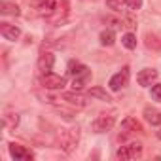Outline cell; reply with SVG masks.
<instances>
[{"mask_svg": "<svg viewBox=\"0 0 161 161\" xmlns=\"http://www.w3.org/2000/svg\"><path fill=\"white\" fill-rule=\"evenodd\" d=\"M31 6L36 10L40 17H46L49 21H61L68 14L66 0H32Z\"/></svg>", "mask_w": 161, "mask_h": 161, "instance_id": "1", "label": "cell"}, {"mask_svg": "<svg viewBox=\"0 0 161 161\" xmlns=\"http://www.w3.org/2000/svg\"><path fill=\"white\" fill-rule=\"evenodd\" d=\"M80 142V129L78 127H68V129H61L59 135V146L61 150H64L66 153L74 152V148Z\"/></svg>", "mask_w": 161, "mask_h": 161, "instance_id": "2", "label": "cell"}, {"mask_svg": "<svg viewBox=\"0 0 161 161\" xmlns=\"http://www.w3.org/2000/svg\"><path fill=\"white\" fill-rule=\"evenodd\" d=\"M140 155H142V144L140 142H129L116 152V157L123 159V161H131V159H136Z\"/></svg>", "mask_w": 161, "mask_h": 161, "instance_id": "3", "label": "cell"}, {"mask_svg": "<svg viewBox=\"0 0 161 161\" xmlns=\"http://www.w3.org/2000/svg\"><path fill=\"white\" fill-rule=\"evenodd\" d=\"M114 125H116V118H114L112 114H101V116H97V118L93 119L91 129H93L95 133H106V131H110Z\"/></svg>", "mask_w": 161, "mask_h": 161, "instance_id": "4", "label": "cell"}, {"mask_svg": "<svg viewBox=\"0 0 161 161\" xmlns=\"http://www.w3.org/2000/svg\"><path fill=\"white\" fill-rule=\"evenodd\" d=\"M129 76H131V70H129V66H123L118 74H114L112 78H110V82H108V87L112 89V91H119L121 87H125L127 84H129Z\"/></svg>", "mask_w": 161, "mask_h": 161, "instance_id": "5", "label": "cell"}, {"mask_svg": "<svg viewBox=\"0 0 161 161\" xmlns=\"http://www.w3.org/2000/svg\"><path fill=\"white\" fill-rule=\"evenodd\" d=\"M42 86H44L46 89H63V87L66 86V80H64L63 76H59V74L47 72V74L42 76Z\"/></svg>", "mask_w": 161, "mask_h": 161, "instance_id": "6", "label": "cell"}, {"mask_svg": "<svg viewBox=\"0 0 161 161\" xmlns=\"http://www.w3.org/2000/svg\"><path fill=\"white\" fill-rule=\"evenodd\" d=\"M157 76H159V74H157L155 68H142V70L136 74V82H138V86H142V87H150V86L155 84Z\"/></svg>", "mask_w": 161, "mask_h": 161, "instance_id": "7", "label": "cell"}, {"mask_svg": "<svg viewBox=\"0 0 161 161\" xmlns=\"http://www.w3.org/2000/svg\"><path fill=\"white\" fill-rule=\"evenodd\" d=\"M53 64H55V55H53L51 51H42L40 57H38V63H36L38 70H40L42 74H47V72H51Z\"/></svg>", "mask_w": 161, "mask_h": 161, "instance_id": "8", "label": "cell"}, {"mask_svg": "<svg viewBox=\"0 0 161 161\" xmlns=\"http://www.w3.org/2000/svg\"><path fill=\"white\" fill-rule=\"evenodd\" d=\"M8 150H10V155H12L14 159H23V161H29V159H32V157H34V153H32L31 150H27L25 146L15 144V142H12V144L8 146Z\"/></svg>", "mask_w": 161, "mask_h": 161, "instance_id": "9", "label": "cell"}, {"mask_svg": "<svg viewBox=\"0 0 161 161\" xmlns=\"http://www.w3.org/2000/svg\"><path fill=\"white\" fill-rule=\"evenodd\" d=\"M0 32H2V36L6 40H12V42H15L21 36V29L12 23H0Z\"/></svg>", "mask_w": 161, "mask_h": 161, "instance_id": "10", "label": "cell"}, {"mask_svg": "<svg viewBox=\"0 0 161 161\" xmlns=\"http://www.w3.org/2000/svg\"><path fill=\"white\" fill-rule=\"evenodd\" d=\"M121 129H123L125 133H142V131H144L142 123H140L136 118H133V116H127V118L121 121Z\"/></svg>", "mask_w": 161, "mask_h": 161, "instance_id": "11", "label": "cell"}, {"mask_svg": "<svg viewBox=\"0 0 161 161\" xmlns=\"http://www.w3.org/2000/svg\"><path fill=\"white\" fill-rule=\"evenodd\" d=\"M63 101L68 103L70 106H76V108H84L87 104V101L80 93H63Z\"/></svg>", "mask_w": 161, "mask_h": 161, "instance_id": "12", "label": "cell"}, {"mask_svg": "<svg viewBox=\"0 0 161 161\" xmlns=\"http://www.w3.org/2000/svg\"><path fill=\"white\" fill-rule=\"evenodd\" d=\"M144 44H146V47L152 49V51H161V36L155 34V32H146Z\"/></svg>", "mask_w": 161, "mask_h": 161, "instance_id": "13", "label": "cell"}, {"mask_svg": "<svg viewBox=\"0 0 161 161\" xmlns=\"http://www.w3.org/2000/svg\"><path fill=\"white\" fill-rule=\"evenodd\" d=\"M144 118L150 125H161V112L155 108H144Z\"/></svg>", "mask_w": 161, "mask_h": 161, "instance_id": "14", "label": "cell"}, {"mask_svg": "<svg viewBox=\"0 0 161 161\" xmlns=\"http://www.w3.org/2000/svg\"><path fill=\"white\" fill-rule=\"evenodd\" d=\"M89 76H91V72H89V68L87 70H84L82 74H78V76H74V80H72V87H74V91H80L86 84H87V80H89Z\"/></svg>", "mask_w": 161, "mask_h": 161, "instance_id": "15", "label": "cell"}, {"mask_svg": "<svg viewBox=\"0 0 161 161\" xmlns=\"http://www.w3.org/2000/svg\"><path fill=\"white\" fill-rule=\"evenodd\" d=\"M89 97L99 99V101H104V103H110V101H112V97H110L103 87H91V89H89Z\"/></svg>", "mask_w": 161, "mask_h": 161, "instance_id": "16", "label": "cell"}, {"mask_svg": "<svg viewBox=\"0 0 161 161\" xmlns=\"http://www.w3.org/2000/svg\"><path fill=\"white\" fill-rule=\"evenodd\" d=\"M99 38H101V44H103V46H114V42H116V36H114V31H112V29L103 31Z\"/></svg>", "mask_w": 161, "mask_h": 161, "instance_id": "17", "label": "cell"}, {"mask_svg": "<svg viewBox=\"0 0 161 161\" xmlns=\"http://www.w3.org/2000/svg\"><path fill=\"white\" fill-rule=\"evenodd\" d=\"M2 14L6 15H19V6L14 4V2H8V0H4L2 2V10H0Z\"/></svg>", "mask_w": 161, "mask_h": 161, "instance_id": "18", "label": "cell"}, {"mask_svg": "<svg viewBox=\"0 0 161 161\" xmlns=\"http://www.w3.org/2000/svg\"><path fill=\"white\" fill-rule=\"evenodd\" d=\"M84 70H87V66L82 64V63H78V61H70L68 63V74L70 76H78V74H82Z\"/></svg>", "mask_w": 161, "mask_h": 161, "instance_id": "19", "label": "cell"}, {"mask_svg": "<svg viewBox=\"0 0 161 161\" xmlns=\"http://www.w3.org/2000/svg\"><path fill=\"white\" fill-rule=\"evenodd\" d=\"M121 44H123L127 49H135V47H136V36H135L133 32H127V34L121 36Z\"/></svg>", "mask_w": 161, "mask_h": 161, "instance_id": "20", "label": "cell"}, {"mask_svg": "<svg viewBox=\"0 0 161 161\" xmlns=\"http://www.w3.org/2000/svg\"><path fill=\"white\" fill-rule=\"evenodd\" d=\"M17 125H19V116H17V114H6V116H4V127L15 129Z\"/></svg>", "mask_w": 161, "mask_h": 161, "instance_id": "21", "label": "cell"}, {"mask_svg": "<svg viewBox=\"0 0 161 161\" xmlns=\"http://www.w3.org/2000/svg\"><path fill=\"white\" fill-rule=\"evenodd\" d=\"M103 21H104L110 29H121V27H123V19H118V17H114V15H106Z\"/></svg>", "mask_w": 161, "mask_h": 161, "instance_id": "22", "label": "cell"}, {"mask_svg": "<svg viewBox=\"0 0 161 161\" xmlns=\"http://www.w3.org/2000/svg\"><path fill=\"white\" fill-rule=\"evenodd\" d=\"M106 6L114 12H119L123 6H125V0H106Z\"/></svg>", "mask_w": 161, "mask_h": 161, "instance_id": "23", "label": "cell"}, {"mask_svg": "<svg viewBox=\"0 0 161 161\" xmlns=\"http://www.w3.org/2000/svg\"><path fill=\"white\" fill-rule=\"evenodd\" d=\"M150 93H152V99L153 101H159L161 103V84H153Z\"/></svg>", "mask_w": 161, "mask_h": 161, "instance_id": "24", "label": "cell"}, {"mask_svg": "<svg viewBox=\"0 0 161 161\" xmlns=\"http://www.w3.org/2000/svg\"><path fill=\"white\" fill-rule=\"evenodd\" d=\"M125 6L129 10H140L142 8V0H125Z\"/></svg>", "mask_w": 161, "mask_h": 161, "instance_id": "25", "label": "cell"}, {"mask_svg": "<svg viewBox=\"0 0 161 161\" xmlns=\"http://www.w3.org/2000/svg\"><path fill=\"white\" fill-rule=\"evenodd\" d=\"M123 27H127V29H135V27H136V23H135V19H133V17H127V19L123 21Z\"/></svg>", "mask_w": 161, "mask_h": 161, "instance_id": "26", "label": "cell"}, {"mask_svg": "<svg viewBox=\"0 0 161 161\" xmlns=\"http://www.w3.org/2000/svg\"><path fill=\"white\" fill-rule=\"evenodd\" d=\"M157 138H159V140H161V129H159V131H157Z\"/></svg>", "mask_w": 161, "mask_h": 161, "instance_id": "27", "label": "cell"}]
</instances>
